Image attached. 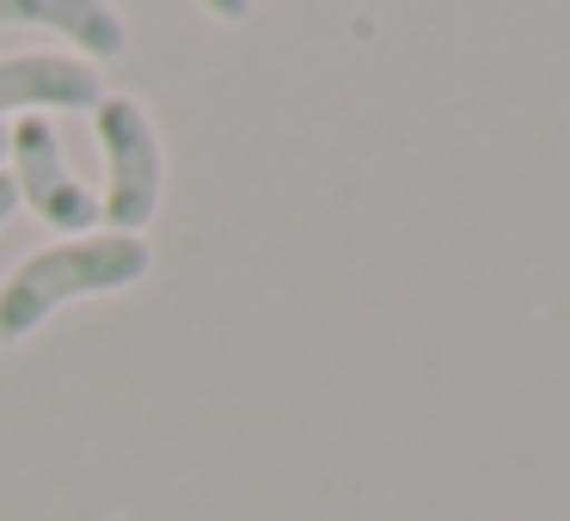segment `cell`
Returning a JSON list of instances; mask_svg holds the SVG:
<instances>
[{
  "mask_svg": "<svg viewBox=\"0 0 570 521\" xmlns=\"http://www.w3.org/2000/svg\"><path fill=\"white\" fill-rule=\"evenodd\" d=\"M92 129L105 148V197H99V222H111V234H141L160 209V185H166V160H160V136L154 117L124 92H105L92 105Z\"/></svg>",
  "mask_w": 570,
  "mask_h": 521,
  "instance_id": "2",
  "label": "cell"
},
{
  "mask_svg": "<svg viewBox=\"0 0 570 521\" xmlns=\"http://www.w3.org/2000/svg\"><path fill=\"white\" fill-rule=\"evenodd\" d=\"M105 99V80L92 62H80V56H56V50H26V56H7L0 62V117L7 111H56V105H68V111H92V105Z\"/></svg>",
  "mask_w": 570,
  "mask_h": 521,
  "instance_id": "4",
  "label": "cell"
},
{
  "mask_svg": "<svg viewBox=\"0 0 570 521\" xmlns=\"http://www.w3.org/2000/svg\"><path fill=\"white\" fill-rule=\"evenodd\" d=\"M0 160H7V129H0Z\"/></svg>",
  "mask_w": 570,
  "mask_h": 521,
  "instance_id": "8",
  "label": "cell"
},
{
  "mask_svg": "<svg viewBox=\"0 0 570 521\" xmlns=\"http://www.w3.org/2000/svg\"><path fill=\"white\" fill-rule=\"evenodd\" d=\"M0 26H43L62 31L80 50V62H105V56H124L129 26L111 0H0Z\"/></svg>",
  "mask_w": 570,
  "mask_h": 521,
  "instance_id": "5",
  "label": "cell"
},
{
  "mask_svg": "<svg viewBox=\"0 0 570 521\" xmlns=\"http://www.w3.org/2000/svg\"><path fill=\"white\" fill-rule=\"evenodd\" d=\"M7 160H13V190L43 227L56 234H87L99 222V197L68 173L62 141H56L50 117H19L7 129Z\"/></svg>",
  "mask_w": 570,
  "mask_h": 521,
  "instance_id": "3",
  "label": "cell"
},
{
  "mask_svg": "<svg viewBox=\"0 0 570 521\" xmlns=\"http://www.w3.org/2000/svg\"><path fill=\"white\" fill-rule=\"evenodd\" d=\"M148 264L154 252L141 246V234H75L62 246L31 252L0 276V344L31 337L62 301L117 295V288L141 283Z\"/></svg>",
  "mask_w": 570,
  "mask_h": 521,
  "instance_id": "1",
  "label": "cell"
},
{
  "mask_svg": "<svg viewBox=\"0 0 570 521\" xmlns=\"http://www.w3.org/2000/svg\"><path fill=\"white\" fill-rule=\"evenodd\" d=\"M203 13H215V19H227V26H239V19L252 13V0H203Z\"/></svg>",
  "mask_w": 570,
  "mask_h": 521,
  "instance_id": "6",
  "label": "cell"
},
{
  "mask_svg": "<svg viewBox=\"0 0 570 521\" xmlns=\"http://www.w3.org/2000/svg\"><path fill=\"white\" fill-rule=\"evenodd\" d=\"M13 209H19V190H13V178L0 173V222H7V215H13Z\"/></svg>",
  "mask_w": 570,
  "mask_h": 521,
  "instance_id": "7",
  "label": "cell"
}]
</instances>
